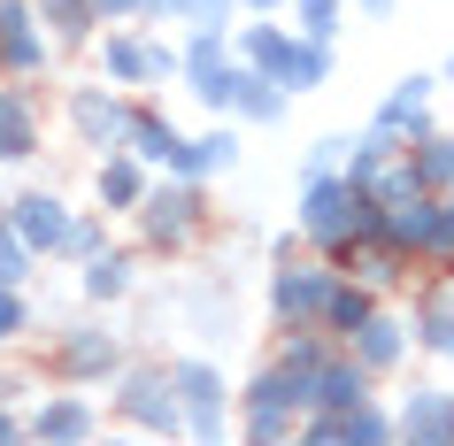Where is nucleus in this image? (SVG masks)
Listing matches in <instances>:
<instances>
[{"label": "nucleus", "instance_id": "21", "mask_svg": "<svg viewBox=\"0 0 454 446\" xmlns=\"http://www.w3.org/2000/svg\"><path fill=\"white\" fill-rule=\"evenodd\" d=\"M177 139H185V131H177V123H169V116H162V108H154L146 93H131V123H123V154H139L146 169H169Z\"/></svg>", "mask_w": 454, "mask_h": 446}, {"label": "nucleus", "instance_id": "27", "mask_svg": "<svg viewBox=\"0 0 454 446\" xmlns=\"http://www.w3.org/2000/svg\"><path fill=\"white\" fill-rule=\"evenodd\" d=\"M355 278L370 285V293H385V301H393L401 285H416V262H408L401 246H385V239H370V246H362V262H355Z\"/></svg>", "mask_w": 454, "mask_h": 446}, {"label": "nucleus", "instance_id": "30", "mask_svg": "<svg viewBox=\"0 0 454 446\" xmlns=\"http://www.w3.org/2000/svg\"><path fill=\"white\" fill-rule=\"evenodd\" d=\"M286 16L301 39H324V47H339V31H347V0H286Z\"/></svg>", "mask_w": 454, "mask_h": 446}, {"label": "nucleus", "instance_id": "34", "mask_svg": "<svg viewBox=\"0 0 454 446\" xmlns=\"http://www.w3.org/2000/svg\"><path fill=\"white\" fill-rule=\"evenodd\" d=\"M31 270H39V254H31L24 239L0 223V285H31Z\"/></svg>", "mask_w": 454, "mask_h": 446}, {"label": "nucleus", "instance_id": "20", "mask_svg": "<svg viewBox=\"0 0 454 446\" xmlns=\"http://www.w3.org/2000/svg\"><path fill=\"white\" fill-rule=\"evenodd\" d=\"M239 123L223 116L215 123V131H200V139H177V154H169V177H200V185H208V177H223V169H239Z\"/></svg>", "mask_w": 454, "mask_h": 446}, {"label": "nucleus", "instance_id": "11", "mask_svg": "<svg viewBox=\"0 0 454 446\" xmlns=\"http://www.w3.org/2000/svg\"><path fill=\"white\" fill-rule=\"evenodd\" d=\"M108 431V408H100L85 385H54V393H31L24 408V439H54V446H85Z\"/></svg>", "mask_w": 454, "mask_h": 446}, {"label": "nucleus", "instance_id": "39", "mask_svg": "<svg viewBox=\"0 0 454 446\" xmlns=\"http://www.w3.org/2000/svg\"><path fill=\"white\" fill-rule=\"evenodd\" d=\"M355 16H393V0H347Z\"/></svg>", "mask_w": 454, "mask_h": 446}, {"label": "nucleus", "instance_id": "22", "mask_svg": "<svg viewBox=\"0 0 454 446\" xmlns=\"http://www.w3.org/2000/svg\"><path fill=\"white\" fill-rule=\"evenodd\" d=\"M370 393H378V377L362 370L347 347H332V354H324V370L309 377V408H355V400H370Z\"/></svg>", "mask_w": 454, "mask_h": 446}, {"label": "nucleus", "instance_id": "24", "mask_svg": "<svg viewBox=\"0 0 454 446\" xmlns=\"http://www.w3.org/2000/svg\"><path fill=\"white\" fill-rule=\"evenodd\" d=\"M339 339L324 324H293V331H278V347H270V362H278V370L286 377H301V385H309L316 370H324V354H332Z\"/></svg>", "mask_w": 454, "mask_h": 446}, {"label": "nucleus", "instance_id": "23", "mask_svg": "<svg viewBox=\"0 0 454 446\" xmlns=\"http://www.w3.org/2000/svg\"><path fill=\"white\" fill-rule=\"evenodd\" d=\"M332 70H339V54L324 47V39H301V31H293L270 77H278V85H286V93L301 100V93H324V85H332Z\"/></svg>", "mask_w": 454, "mask_h": 446}, {"label": "nucleus", "instance_id": "33", "mask_svg": "<svg viewBox=\"0 0 454 446\" xmlns=\"http://www.w3.org/2000/svg\"><path fill=\"white\" fill-rule=\"evenodd\" d=\"M100 246H108V215L77 208L70 215V239H62V254H54V262H85V254H100Z\"/></svg>", "mask_w": 454, "mask_h": 446}, {"label": "nucleus", "instance_id": "35", "mask_svg": "<svg viewBox=\"0 0 454 446\" xmlns=\"http://www.w3.org/2000/svg\"><path fill=\"white\" fill-rule=\"evenodd\" d=\"M339 162H347V131H324V139L301 146V177H324V169H339Z\"/></svg>", "mask_w": 454, "mask_h": 446}, {"label": "nucleus", "instance_id": "17", "mask_svg": "<svg viewBox=\"0 0 454 446\" xmlns=\"http://www.w3.org/2000/svg\"><path fill=\"white\" fill-rule=\"evenodd\" d=\"M39 146H47V93L0 77V162H39Z\"/></svg>", "mask_w": 454, "mask_h": 446}, {"label": "nucleus", "instance_id": "2", "mask_svg": "<svg viewBox=\"0 0 454 446\" xmlns=\"http://www.w3.org/2000/svg\"><path fill=\"white\" fill-rule=\"evenodd\" d=\"M293 223L316 246H339V239H378V200L362 185H347V169H324V177H301V200H293Z\"/></svg>", "mask_w": 454, "mask_h": 446}, {"label": "nucleus", "instance_id": "14", "mask_svg": "<svg viewBox=\"0 0 454 446\" xmlns=\"http://www.w3.org/2000/svg\"><path fill=\"white\" fill-rule=\"evenodd\" d=\"M431 100H439V70H408V77H393V93L370 108V123H362V131H378V139H393V146L424 139V131H439Z\"/></svg>", "mask_w": 454, "mask_h": 446}, {"label": "nucleus", "instance_id": "7", "mask_svg": "<svg viewBox=\"0 0 454 446\" xmlns=\"http://www.w3.org/2000/svg\"><path fill=\"white\" fill-rule=\"evenodd\" d=\"M301 408H309V385L286 377L278 362H262V370L231 393V431H239V439H262V446H286Z\"/></svg>", "mask_w": 454, "mask_h": 446}, {"label": "nucleus", "instance_id": "32", "mask_svg": "<svg viewBox=\"0 0 454 446\" xmlns=\"http://www.w3.org/2000/svg\"><path fill=\"white\" fill-rule=\"evenodd\" d=\"M39 308H31V285H0V347H24Z\"/></svg>", "mask_w": 454, "mask_h": 446}, {"label": "nucleus", "instance_id": "36", "mask_svg": "<svg viewBox=\"0 0 454 446\" xmlns=\"http://www.w3.org/2000/svg\"><path fill=\"white\" fill-rule=\"evenodd\" d=\"M262 254H270V262H293V254H309L301 223H293V231H270V239H262Z\"/></svg>", "mask_w": 454, "mask_h": 446}, {"label": "nucleus", "instance_id": "5", "mask_svg": "<svg viewBox=\"0 0 454 446\" xmlns=\"http://www.w3.org/2000/svg\"><path fill=\"white\" fill-rule=\"evenodd\" d=\"M123 331L108 324V316H70V324H54V339H47V377L54 385H108V377L123 370Z\"/></svg>", "mask_w": 454, "mask_h": 446}, {"label": "nucleus", "instance_id": "29", "mask_svg": "<svg viewBox=\"0 0 454 446\" xmlns=\"http://www.w3.org/2000/svg\"><path fill=\"white\" fill-rule=\"evenodd\" d=\"M231 308H239V293H231V278H223V270H215V278H200V285L185 293V316H192L200 331H223V324H231Z\"/></svg>", "mask_w": 454, "mask_h": 446}, {"label": "nucleus", "instance_id": "9", "mask_svg": "<svg viewBox=\"0 0 454 446\" xmlns=\"http://www.w3.org/2000/svg\"><path fill=\"white\" fill-rule=\"evenodd\" d=\"M332 262L324 254H293V262H270V285H262V308H270V324L293 331V324H316L324 316V301H332Z\"/></svg>", "mask_w": 454, "mask_h": 446}, {"label": "nucleus", "instance_id": "13", "mask_svg": "<svg viewBox=\"0 0 454 446\" xmlns=\"http://www.w3.org/2000/svg\"><path fill=\"white\" fill-rule=\"evenodd\" d=\"M393 446H454V385L408 377L393 393Z\"/></svg>", "mask_w": 454, "mask_h": 446}, {"label": "nucleus", "instance_id": "38", "mask_svg": "<svg viewBox=\"0 0 454 446\" xmlns=\"http://www.w3.org/2000/svg\"><path fill=\"white\" fill-rule=\"evenodd\" d=\"M239 16H286V0H231Z\"/></svg>", "mask_w": 454, "mask_h": 446}, {"label": "nucleus", "instance_id": "18", "mask_svg": "<svg viewBox=\"0 0 454 446\" xmlns=\"http://www.w3.org/2000/svg\"><path fill=\"white\" fill-rule=\"evenodd\" d=\"M77 293H85V308H123L131 293H139V246H100V254L77 262Z\"/></svg>", "mask_w": 454, "mask_h": 446}, {"label": "nucleus", "instance_id": "4", "mask_svg": "<svg viewBox=\"0 0 454 446\" xmlns=\"http://www.w3.org/2000/svg\"><path fill=\"white\" fill-rule=\"evenodd\" d=\"M108 423L139 431V439H177V393H169V362L123 354V370L108 377Z\"/></svg>", "mask_w": 454, "mask_h": 446}, {"label": "nucleus", "instance_id": "15", "mask_svg": "<svg viewBox=\"0 0 454 446\" xmlns=\"http://www.w3.org/2000/svg\"><path fill=\"white\" fill-rule=\"evenodd\" d=\"M339 347H347V354L362 362V370H370V377L385 385V377H401V370H408L416 339H408V316H401V308H385V301H378L355 331H347V339H339Z\"/></svg>", "mask_w": 454, "mask_h": 446}, {"label": "nucleus", "instance_id": "16", "mask_svg": "<svg viewBox=\"0 0 454 446\" xmlns=\"http://www.w3.org/2000/svg\"><path fill=\"white\" fill-rule=\"evenodd\" d=\"M70 215H77V208H70L54 185H31V192H16V200L0 208V223L24 239L39 262H54V254H62V239H70Z\"/></svg>", "mask_w": 454, "mask_h": 446}, {"label": "nucleus", "instance_id": "25", "mask_svg": "<svg viewBox=\"0 0 454 446\" xmlns=\"http://www.w3.org/2000/svg\"><path fill=\"white\" fill-rule=\"evenodd\" d=\"M31 8H39V31L54 47H93V31H100L93 0H31Z\"/></svg>", "mask_w": 454, "mask_h": 446}, {"label": "nucleus", "instance_id": "28", "mask_svg": "<svg viewBox=\"0 0 454 446\" xmlns=\"http://www.w3.org/2000/svg\"><path fill=\"white\" fill-rule=\"evenodd\" d=\"M378 301H385V293H370L362 278H332V301H324V316H316V324L332 331V339H347V331H355V324H362V316H370Z\"/></svg>", "mask_w": 454, "mask_h": 446}, {"label": "nucleus", "instance_id": "19", "mask_svg": "<svg viewBox=\"0 0 454 446\" xmlns=\"http://www.w3.org/2000/svg\"><path fill=\"white\" fill-rule=\"evenodd\" d=\"M146 185H154V169H146L139 154H123V146L93 154V208L100 215H131L146 200Z\"/></svg>", "mask_w": 454, "mask_h": 446}, {"label": "nucleus", "instance_id": "40", "mask_svg": "<svg viewBox=\"0 0 454 446\" xmlns=\"http://www.w3.org/2000/svg\"><path fill=\"white\" fill-rule=\"evenodd\" d=\"M439 85H454V54H447V62H439Z\"/></svg>", "mask_w": 454, "mask_h": 446}, {"label": "nucleus", "instance_id": "10", "mask_svg": "<svg viewBox=\"0 0 454 446\" xmlns=\"http://www.w3.org/2000/svg\"><path fill=\"white\" fill-rule=\"evenodd\" d=\"M123 123H131V93H123V85H108V77H93V85H70V93H62V131H70L85 154L123 146Z\"/></svg>", "mask_w": 454, "mask_h": 446}, {"label": "nucleus", "instance_id": "3", "mask_svg": "<svg viewBox=\"0 0 454 446\" xmlns=\"http://www.w3.org/2000/svg\"><path fill=\"white\" fill-rule=\"evenodd\" d=\"M93 70L108 85H123V93H154V85L177 77V39H162L146 24H100L93 31Z\"/></svg>", "mask_w": 454, "mask_h": 446}, {"label": "nucleus", "instance_id": "26", "mask_svg": "<svg viewBox=\"0 0 454 446\" xmlns=\"http://www.w3.org/2000/svg\"><path fill=\"white\" fill-rule=\"evenodd\" d=\"M401 154L416 162V185H424V192H447V185H454V131H447V123L424 131V139H408Z\"/></svg>", "mask_w": 454, "mask_h": 446}, {"label": "nucleus", "instance_id": "12", "mask_svg": "<svg viewBox=\"0 0 454 446\" xmlns=\"http://www.w3.org/2000/svg\"><path fill=\"white\" fill-rule=\"evenodd\" d=\"M215 85H223L215 116H231L239 131H270V123H278V116L293 108V93H286V85H278V77H262L254 62H239V54H231V62L215 70Z\"/></svg>", "mask_w": 454, "mask_h": 446}, {"label": "nucleus", "instance_id": "31", "mask_svg": "<svg viewBox=\"0 0 454 446\" xmlns=\"http://www.w3.org/2000/svg\"><path fill=\"white\" fill-rule=\"evenodd\" d=\"M231 16H239V8H231V0H146V24H231Z\"/></svg>", "mask_w": 454, "mask_h": 446}, {"label": "nucleus", "instance_id": "41", "mask_svg": "<svg viewBox=\"0 0 454 446\" xmlns=\"http://www.w3.org/2000/svg\"><path fill=\"white\" fill-rule=\"evenodd\" d=\"M439 208H447V223H454V185H447V192H439Z\"/></svg>", "mask_w": 454, "mask_h": 446}, {"label": "nucleus", "instance_id": "6", "mask_svg": "<svg viewBox=\"0 0 454 446\" xmlns=\"http://www.w3.org/2000/svg\"><path fill=\"white\" fill-rule=\"evenodd\" d=\"M169 393H177V439H231V377L215 354H177Z\"/></svg>", "mask_w": 454, "mask_h": 446}, {"label": "nucleus", "instance_id": "37", "mask_svg": "<svg viewBox=\"0 0 454 446\" xmlns=\"http://www.w3.org/2000/svg\"><path fill=\"white\" fill-rule=\"evenodd\" d=\"M100 24H146V0H93Z\"/></svg>", "mask_w": 454, "mask_h": 446}, {"label": "nucleus", "instance_id": "1", "mask_svg": "<svg viewBox=\"0 0 454 446\" xmlns=\"http://www.w3.org/2000/svg\"><path fill=\"white\" fill-rule=\"evenodd\" d=\"M131 246H139V262H185L200 239L215 231V208H208V185L200 177H169V169H154V185H146V200L131 215Z\"/></svg>", "mask_w": 454, "mask_h": 446}, {"label": "nucleus", "instance_id": "8", "mask_svg": "<svg viewBox=\"0 0 454 446\" xmlns=\"http://www.w3.org/2000/svg\"><path fill=\"white\" fill-rule=\"evenodd\" d=\"M378 239H385V246H401L416 270L454 262V223H447V208H439V192H416V200L378 208Z\"/></svg>", "mask_w": 454, "mask_h": 446}]
</instances>
